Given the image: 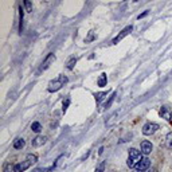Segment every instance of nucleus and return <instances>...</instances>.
I'll list each match as a JSON object with an SVG mask.
<instances>
[{"label":"nucleus","mask_w":172,"mask_h":172,"mask_svg":"<svg viewBox=\"0 0 172 172\" xmlns=\"http://www.w3.org/2000/svg\"><path fill=\"white\" fill-rule=\"evenodd\" d=\"M141 155L143 153L140 151H137L136 148H130L129 149V156H128V160H126V164L129 168H134L137 165V163L141 160Z\"/></svg>","instance_id":"1"},{"label":"nucleus","mask_w":172,"mask_h":172,"mask_svg":"<svg viewBox=\"0 0 172 172\" xmlns=\"http://www.w3.org/2000/svg\"><path fill=\"white\" fill-rule=\"evenodd\" d=\"M67 77H65V76H59L57 79H54V81H51V82L49 83V87H47V90L50 93H54V92H58L59 89H62V86L65 85V83L67 82Z\"/></svg>","instance_id":"2"},{"label":"nucleus","mask_w":172,"mask_h":172,"mask_svg":"<svg viewBox=\"0 0 172 172\" xmlns=\"http://www.w3.org/2000/svg\"><path fill=\"white\" fill-rule=\"evenodd\" d=\"M159 128H160V126H159L156 123H147L143 126L141 132H143L144 136H152V134H155L156 132H157Z\"/></svg>","instance_id":"3"},{"label":"nucleus","mask_w":172,"mask_h":172,"mask_svg":"<svg viewBox=\"0 0 172 172\" xmlns=\"http://www.w3.org/2000/svg\"><path fill=\"white\" fill-rule=\"evenodd\" d=\"M132 30H133V27H132V26H126L124 30H121V32L118 34V35L116 36L113 40H112V43H113V45H117V43H118V42H121V40H123L126 35H129V34L132 32Z\"/></svg>","instance_id":"4"},{"label":"nucleus","mask_w":172,"mask_h":172,"mask_svg":"<svg viewBox=\"0 0 172 172\" xmlns=\"http://www.w3.org/2000/svg\"><path fill=\"white\" fill-rule=\"evenodd\" d=\"M149 165H151V160H149L148 157H143L141 160H140L139 163H137V165H136V167H134V168H136V171L143 172V171L149 170Z\"/></svg>","instance_id":"5"},{"label":"nucleus","mask_w":172,"mask_h":172,"mask_svg":"<svg viewBox=\"0 0 172 172\" xmlns=\"http://www.w3.org/2000/svg\"><path fill=\"white\" fill-rule=\"evenodd\" d=\"M54 61H55V55H54V52H50V54H47V57L43 59V62H42L40 70H47V69L51 66V63H52Z\"/></svg>","instance_id":"6"},{"label":"nucleus","mask_w":172,"mask_h":172,"mask_svg":"<svg viewBox=\"0 0 172 172\" xmlns=\"http://www.w3.org/2000/svg\"><path fill=\"white\" fill-rule=\"evenodd\" d=\"M153 149V145L151 141H147V140H144V141L141 143V145H140V152L143 153L144 156H148L149 153L152 152Z\"/></svg>","instance_id":"7"},{"label":"nucleus","mask_w":172,"mask_h":172,"mask_svg":"<svg viewBox=\"0 0 172 172\" xmlns=\"http://www.w3.org/2000/svg\"><path fill=\"white\" fill-rule=\"evenodd\" d=\"M46 141H47V137L38 134L36 137H34V139H32V141H31V145H32L34 148H39V147H42Z\"/></svg>","instance_id":"8"},{"label":"nucleus","mask_w":172,"mask_h":172,"mask_svg":"<svg viewBox=\"0 0 172 172\" xmlns=\"http://www.w3.org/2000/svg\"><path fill=\"white\" fill-rule=\"evenodd\" d=\"M31 165H32V164H31L29 160H26L23 163H18V164L14 165V172H24L27 168H30Z\"/></svg>","instance_id":"9"},{"label":"nucleus","mask_w":172,"mask_h":172,"mask_svg":"<svg viewBox=\"0 0 172 172\" xmlns=\"http://www.w3.org/2000/svg\"><path fill=\"white\" fill-rule=\"evenodd\" d=\"M160 116L164 120H167L168 123H171L172 121V113H171V110L168 108H165V106H163V108L160 109Z\"/></svg>","instance_id":"10"},{"label":"nucleus","mask_w":172,"mask_h":172,"mask_svg":"<svg viewBox=\"0 0 172 172\" xmlns=\"http://www.w3.org/2000/svg\"><path fill=\"white\" fill-rule=\"evenodd\" d=\"M24 145H26V141H24L22 137H16V139L14 140V148L15 149H22V148H24Z\"/></svg>","instance_id":"11"},{"label":"nucleus","mask_w":172,"mask_h":172,"mask_svg":"<svg viewBox=\"0 0 172 172\" xmlns=\"http://www.w3.org/2000/svg\"><path fill=\"white\" fill-rule=\"evenodd\" d=\"M106 83H108V76H106L105 73H102L98 79H97V85L99 87H104V86H106Z\"/></svg>","instance_id":"12"},{"label":"nucleus","mask_w":172,"mask_h":172,"mask_svg":"<svg viewBox=\"0 0 172 172\" xmlns=\"http://www.w3.org/2000/svg\"><path fill=\"white\" fill-rule=\"evenodd\" d=\"M19 18H20V22H19V31L22 32V30H23V19H24V10L22 8V5L19 7Z\"/></svg>","instance_id":"13"},{"label":"nucleus","mask_w":172,"mask_h":172,"mask_svg":"<svg viewBox=\"0 0 172 172\" xmlns=\"http://www.w3.org/2000/svg\"><path fill=\"white\" fill-rule=\"evenodd\" d=\"M31 130H32V132H35V133H39L40 130H42V125H40L38 121H35V123L31 124Z\"/></svg>","instance_id":"14"},{"label":"nucleus","mask_w":172,"mask_h":172,"mask_svg":"<svg viewBox=\"0 0 172 172\" xmlns=\"http://www.w3.org/2000/svg\"><path fill=\"white\" fill-rule=\"evenodd\" d=\"M76 63H77V58H76V57H73V58H70V59L67 61L66 67L69 69V70H73L74 66H76Z\"/></svg>","instance_id":"15"},{"label":"nucleus","mask_w":172,"mask_h":172,"mask_svg":"<svg viewBox=\"0 0 172 172\" xmlns=\"http://www.w3.org/2000/svg\"><path fill=\"white\" fill-rule=\"evenodd\" d=\"M106 96H108V92H101V93H97V94H96V101H97V104H99V102H101V101L105 98Z\"/></svg>","instance_id":"16"},{"label":"nucleus","mask_w":172,"mask_h":172,"mask_svg":"<svg viewBox=\"0 0 172 172\" xmlns=\"http://www.w3.org/2000/svg\"><path fill=\"white\" fill-rule=\"evenodd\" d=\"M94 39H96V32H94V31H89L87 36L85 38V42L86 43H90V42H93Z\"/></svg>","instance_id":"17"},{"label":"nucleus","mask_w":172,"mask_h":172,"mask_svg":"<svg viewBox=\"0 0 172 172\" xmlns=\"http://www.w3.org/2000/svg\"><path fill=\"white\" fill-rule=\"evenodd\" d=\"M26 160H29L31 164H35V163H38V157H36L35 155H32V153H29V155L26 156Z\"/></svg>","instance_id":"18"},{"label":"nucleus","mask_w":172,"mask_h":172,"mask_svg":"<svg viewBox=\"0 0 172 172\" xmlns=\"http://www.w3.org/2000/svg\"><path fill=\"white\" fill-rule=\"evenodd\" d=\"M116 94H117V92H113V94L110 96V98H109V101L105 104V109H109V108H110L112 102H113V101H114V98H116Z\"/></svg>","instance_id":"19"},{"label":"nucleus","mask_w":172,"mask_h":172,"mask_svg":"<svg viewBox=\"0 0 172 172\" xmlns=\"http://www.w3.org/2000/svg\"><path fill=\"white\" fill-rule=\"evenodd\" d=\"M165 140H167V147H168V148H172V132L167 133V137H165Z\"/></svg>","instance_id":"20"},{"label":"nucleus","mask_w":172,"mask_h":172,"mask_svg":"<svg viewBox=\"0 0 172 172\" xmlns=\"http://www.w3.org/2000/svg\"><path fill=\"white\" fill-rule=\"evenodd\" d=\"M104 171H105V161H101L98 165H97L94 172H104Z\"/></svg>","instance_id":"21"},{"label":"nucleus","mask_w":172,"mask_h":172,"mask_svg":"<svg viewBox=\"0 0 172 172\" xmlns=\"http://www.w3.org/2000/svg\"><path fill=\"white\" fill-rule=\"evenodd\" d=\"M11 170H14V167H12L10 163H5L4 168H3V172H11Z\"/></svg>","instance_id":"22"},{"label":"nucleus","mask_w":172,"mask_h":172,"mask_svg":"<svg viewBox=\"0 0 172 172\" xmlns=\"http://www.w3.org/2000/svg\"><path fill=\"white\" fill-rule=\"evenodd\" d=\"M24 7L27 8V12L32 11V4H31V2H29V0H26V2H24Z\"/></svg>","instance_id":"23"},{"label":"nucleus","mask_w":172,"mask_h":172,"mask_svg":"<svg viewBox=\"0 0 172 172\" xmlns=\"http://www.w3.org/2000/svg\"><path fill=\"white\" fill-rule=\"evenodd\" d=\"M69 104H70V98H66V101H63V109H62V110H63V113H66Z\"/></svg>","instance_id":"24"},{"label":"nucleus","mask_w":172,"mask_h":172,"mask_svg":"<svg viewBox=\"0 0 172 172\" xmlns=\"http://www.w3.org/2000/svg\"><path fill=\"white\" fill-rule=\"evenodd\" d=\"M148 14H149V11H144L143 14H140L139 16H137V19H139V20H140V19H143V18H145V16H147V15H148Z\"/></svg>","instance_id":"25"},{"label":"nucleus","mask_w":172,"mask_h":172,"mask_svg":"<svg viewBox=\"0 0 172 172\" xmlns=\"http://www.w3.org/2000/svg\"><path fill=\"white\" fill-rule=\"evenodd\" d=\"M147 172H157L156 168H149V170H147Z\"/></svg>","instance_id":"26"},{"label":"nucleus","mask_w":172,"mask_h":172,"mask_svg":"<svg viewBox=\"0 0 172 172\" xmlns=\"http://www.w3.org/2000/svg\"><path fill=\"white\" fill-rule=\"evenodd\" d=\"M102 152H104V147H101V148H99V151H98V153H99V155H102Z\"/></svg>","instance_id":"27"},{"label":"nucleus","mask_w":172,"mask_h":172,"mask_svg":"<svg viewBox=\"0 0 172 172\" xmlns=\"http://www.w3.org/2000/svg\"><path fill=\"white\" fill-rule=\"evenodd\" d=\"M134 172H140V171H134Z\"/></svg>","instance_id":"28"}]
</instances>
